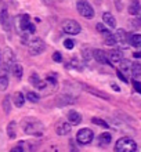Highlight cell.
Masks as SVG:
<instances>
[{"label":"cell","mask_w":141,"mask_h":152,"mask_svg":"<svg viewBox=\"0 0 141 152\" xmlns=\"http://www.w3.org/2000/svg\"><path fill=\"white\" fill-rule=\"evenodd\" d=\"M22 127L26 134H33V136H40L43 132V123L36 119H25L22 122Z\"/></svg>","instance_id":"6da1fadb"},{"label":"cell","mask_w":141,"mask_h":152,"mask_svg":"<svg viewBox=\"0 0 141 152\" xmlns=\"http://www.w3.org/2000/svg\"><path fill=\"white\" fill-rule=\"evenodd\" d=\"M136 149H137V144L132 138H127V137L118 140L116 144H115V151L116 152H136Z\"/></svg>","instance_id":"7a4b0ae2"},{"label":"cell","mask_w":141,"mask_h":152,"mask_svg":"<svg viewBox=\"0 0 141 152\" xmlns=\"http://www.w3.org/2000/svg\"><path fill=\"white\" fill-rule=\"evenodd\" d=\"M28 47H29V53L32 56H39V54L45 51L46 44L40 37H33V39H31L28 42Z\"/></svg>","instance_id":"3957f363"},{"label":"cell","mask_w":141,"mask_h":152,"mask_svg":"<svg viewBox=\"0 0 141 152\" xmlns=\"http://www.w3.org/2000/svg\"><path fill=\"white\" fill-rule=\"evenodd\" d=\"M76 8H77V12H79L83 18H86V20L94 18V10H93V7L90 6V3H87V1H83V0L77 1Z\"/></svg>","instance_id":"277c9868"},{"label":"cell","mask_w":141,"mask_h":152,"mask_svg":"<svg viewBox=\"0 0 141 152\" xmlns=\"http://www.w3.org/2000/svg\"><path fill=\"white\" fill-rule=\"evenodd\" d=\"M61 28L64 31L65 33H68V35H77V33H80V25L79 22L73 20H65L62 21V24H61Z\"/></svg>","instance_id":"5b68a950"},{"label":"cell","mask_w":141,"mask_h":152,"mask_svg":"<svg viewBox=\"0 0 141 152\" xmlns=\"http://www.w3.org/2000/svg\"><path fill=\"white\" fill-rule=\"evenodd\" d=\"M93 137H94L93 130H90V129H82V130L77 132L76 140H77V142L86 145V144H89V142L93 141Z\"/></svg>","instance_id":"8992f818"},{"label":"cell","mask_w":141,"mask_h":152,"mask_svg":"<svg viewBox=\"0 0 141 152\" xmlns=\"http://www.w3.org/2000/svg\"><path fill=\"white\" fill-rule=\"evenodd\" d=\"M0 24L6 31H10V28H11V17L8 15L7 10H3L0 12Z\"/></svg>","instance_id":"52a82bcc"},{"label":"cell","mask_w":141,"mask_h":152,"mask_svg":"<svg viewBox=\"0 0 141 152\" xmlns=\"http://www.w3.org/2000/svg\"><path fill=\"white\" fill-rule=\"evenodd\" d=\"M83 87H85L86 91H89L90 94H93V96L100 97V98H104V100H109V96L107 94V93L101 91V90H97V88L91 87V86H86V84H83Z\"/></svg>","instance_id":"ba28073f"},{"label":"cell","mask_w":141,"mask_h":152,"mask_svg":"<svg viewBox=\"0 0 141 152\" xmlns=\"http://www.w3.org/2000/svg\"><path fill=\"white\" fill-rule=\"evenodd\" d=\"M123 60V54H122L121 50H111L108 54V61L109 64L111 62H121Z\"/></svg>","instance_id":"9c48e42d"},{"label":"cell","mask_w":141,"mask_h":152,"mask_svg":"<svg viewBox=\"0 0 141 152\" xmlns=\"http://www.w3.org/2000/svg\"><path fill=\"white\" fill-rule=\"evenodd\" d=\"M93 57L96 58V61H98V62H100V64H109L108 56H107L102 50H94V51H93Z\"/></svg>","instance_id":"30bf717a"},{"label":"cell","mask_w":141,"mask_h":152,"mask_svg":"<svg viewBox=\"0 0 141 152\" xmlns=\"http://www.w3.org/2000/svg\"><path fill=\"white\" fill-rule=\"evenodd\" d=\"M75 98L69 96V94H61L58 98H57V105L58 107H64V105H68V104H72Z\"/></svg>","instance_id":"8fae6325"},{"label":"cell","mask_w":141,"mask_h":152,"mask_svg":"<svg viewBox=\"0 0 141 152\" xmlns=\"http://www.w3.org/2000/svg\"><path fill=\"white\" fill-rule=\"evenodd\" d=\"M71 130H72V127L66 122H62L57 126V134H60V136H66L68 133H71Z\"/></svg>","instance_id":"7c38bea8"},{"label":"cell","mask_w":141,"mask_h":152,"mask_svg":"<svg viewBox=\"0 0 141 152\" xmlns=\"http://www.w3.org/2000/svg\"><path fill=\"white\" fill-rule=\"evenodd\" d=\"M29 82H31V83H32L36 88H39V90H43V88L46 87V83L43 82V80L39 79V76H37L36 73L31 75V77H29Z\"/></svg>","instance_id":"4fadbf2b"},{"label":"cell","mask_w":141,"mask_h":152,"mask_svg":"<svg viewBox=\"0 0 141 152\" xmlns=\"http://www.w3.org/2000/svg\"><path fill=\"white\" fill-rule=\"evenodd\" d=\"M68 120H69V124H79L82 122V115L76 111H71L68 113Z\"/></svg>","instance_id":"5bb4252c"},{"label":"cell","mask_w":141,"mask_h":152,"mask_svg":"<svg viewBox=\"0 0 141 152\" xmlns=\"http://www.w3.org/2000/svg\"><path fill=\"white\" fill-rule=\"evenodd\" d=\"M102 20H104V22L108 25L109 28H116V20H115V17L111 12H104Z\"/></svg>","instance_id":"9a60e30c"},{"label":"cell","mask_w":141,"mask_h":152,"mask_svg":"<svg viewBox=\"0 0 141 152\" xmlns=\"http://www.w3.org/2000/svg\"><path fill=\"white\" fill-rule=\"evenodd\" d=\"M111 140H112V136L109 133H102V134H100V138H98V145L105 147L111 142Z\"/></svg>","instance_id":"2e32d148"},{"label":"cell","mask_w":141,"mask_h":152,"mask_svg":"<svg viewBox=\"0 0 141 152\" xmlns=\"http://www.w3.org/2000/svg\"><path fill=\"white\" fill-rule=\"evenodd\" d=\"M104 43L107 44V46H113V44H116V37H115V35L111 33V31L104 33Z\"/></svg>","instance_id":"e0dca14e"},{"label":"cell","mask_w":141,"mask_h":152,"mask_svg":"<svg viewBox=\"0 0 141 152\" xmlns=\"http://www.w3.org/2000/svg\"><path fill=\"white\" fill-rule=\"evenodd\" d=\"M29 25H31V22H29V15L24 14V15L20 18V28H21V31H22V32L28 31Z\"/></svg>","instance_id":"ac0fdd59"},{"label":"cell","mask_w":141,"mask_h":152,"mask_svg":"<svg viewBox=\"0 0 141 152\" xmlns=\"http://www.w3.org/2000/svg\"><path fill=\"white\" fill-rule=\"evenodd\" d=\"M11 72H12V75L15 76L17 79H21V77H22V73H24L22 65H20V64H12V66H11Z\"/></svg>","instance_id":"d6986e66"},{"label":"cell","mask_w":141,"mask_h":152,"mask_svg":"<svg viewBox=\"0 0 141 152\" xmlns=\"http://www.w3.org/2000/svg\"><path fill=\"white\" fill-rule=\"evenodd\" d=\"M12 100H14V104L17 105V107H22L24 105V102H25V97H24V94L22 93H20V91H17L15 94H14V97H12Z\"/></svg>","instance_id":"ffe728a7"},{"label":"cell","mask_w":141,"mask_h":152,"mask_svg":"<svg viewBox=\"0 0 141 152\" xmlns=\"http://www.w3.org/2000/svg\"><path fill=\"white\" fill-rule=\"evenodd\" d=\"M132 65L130 64V61L127 60H122L121 61V72H126V73H132Z\"/></svg>","instance_id":"44dd1931"},{"label":"cell","mask_w":141,"mask_h":152,"mask_svg":"<svg viewBox=\"0 0 141 152\" xmlns=\"http://www.w3.org/2000/svg\"><path fill=\"white\" fill-rule=\"evenodd\" d=\"M141 10V6L138 1H133V3L130 4V7H129V12L132 14V15H137L138 12H140Z\"/></svg>","instance_id":"7402d4cb"},{"label":"cell","mask_w":141,"mask_h":152,"mask_svg":"<svg viewBox=\"0 0 141 152\" xmlns=\"http://www.w3.org/2000/svg\"><path fill=\"white\" fill-rule=\"evenodd\" d=\"M15 122H10L7 126V134L10 138H15L17 137V133H15Z\"/></svg>","instance_id":"603a6c76"},{"label":"cell","mask_w":141,"mask_h":152,"mask_svg":"<svg viewBox=\"0 0 141 152\" xmlns=\"http://www.w3.org/2000/svg\"><path fill=\"white\" fill-rule=\"evenodd\" d=\"M130 44L136 48H141V35H133L130 37Z\"/></svg>","instance_id":"cb8c5ba5"},{"label":"cell","mask_w":141,"mask_h":152,"mask_svg":"<svg viewBox=\"0 0 141 152\" xmlns=\"http://www.w3.org/2000/svg\"><path fill=\"white\" fill-rule=\"evenodd\" d=\"M132 75H133L134 77H140L141 76V64L134 62V64L132 65Z\"/></svg>","instance_id":"d4e9b609"},{"label":"cell","mask_w":141,"mask_h":152,"mask_svg":"<svg viewBox=\"0 0 141 152\" xmlns=\"http://www.w3.org/2000/svg\"><path fill=\"white\" fill-rule=\"evenodd\" d=\"M82 56H83L85 61H90L91 60V57H93V54H91V51H90V48L87 47V46H85L83 50H82Z\"/></svg>","instance_id":"484cf974"},{"label":"cell","mask_w":141,"mask_h":152,"mask_svg":"<svg viewBox=\"0 0 141 152\" xmlns=\"http://www.w3.org/2000/svg\"><path fill=\"white\" fill-rule=\"evenodd\" d=\"M3 109L6 113H10L11 111V107H10V97H4L3 100Z\"/></svg>","instance_id":"4316f807"},{"label":"cell","mask_w":141,"mask_h":152,"mask_svg":"<svg viewBox=\"0 0 141 152\" xmlns=\"http://www.w3.org/2000/svg\"><path fill=\"white\" fill-rule=\"evenodd\" d=\"M7 87H8L7 76H0V90H6Z\"/></svg>","instance_id":"83f0119b"},{"label":"cell","mask_w":141,"mask_h":152,"mask_svg":"<svg viewBox=\"0 0 141 152\" xmlns=\"http://www.w3.org/2000/svg\"><path fill=\"white\" fill-rule=\"evenodd\" d=\"M93 123L98 124V126H101V127H104V129H108V123L104 122L102 119H98V118H93Z\"/></svg>","instance_id":"f1b7e54d"},{"label":"cell","mask_w":141,"mask_h":152,"mask_svg":"<svg viewBox=\"0 0 141 152\" xmlns=\"http://www.w3.org/2000/svg\"><path fill=\"white\" fill-rule=\"evenodd\" d=\"M115 37H116V42H125V40H126V33H125V31L119 29Z\"/></svg>","instance_id":"f546056e"},{"label":"cell","mask_w":141,"mask_h":152,"mask_svg":"<svg viewBox=\"0 0 141 152\" xmlns=\"http://www.w3.org/2000/svg\"><path fill=\"white\" fill-rule=\"evenodd\" d=\"M28 100L31 102H37L39 101V96H37L36 93H28Z\"/></svg>","instance_id":"4dcf8cb0"},{"label":"cell","mask_w":141,"mask_h":152,"mask_svg":"<svg viewBox=\"0 0 141 152\" xmlns=\"http://www.w3.org/2000/svg\"><path fill=\"white\" fill-rule=\"evenodd\" d=\"M64 46H65V48H66V50H72L73 46H75V43H73L72 39H66L64 42Z\"/></svg>","instance_id":"1f68e13d"},{"label":"cell","mask_w":141,"mask_h":152,"mask_svg":"<svg viewBox=\"0 0 141 152\" xmlns=\"http://www.w3.org/2000/svg\"><path fill=\"white\" fill-rule=\"evenodd\" d=\"M96 28H97V31H98V32H101L102 35H104L105 32H108V31H109V29H107V28L104 26V24H100V22L96 25Z\"/></svg>","instance_id":"d6a6232c"},{"label":"cell","mask_w":141,"mask_h":152,"mask_svg":"<svg viewBox=\"0 0 141 152\" xmlns=\"http://www.w3.org/2000/svg\"><path fill=\"white\" fill-rule=\"evenodd\" d=\"M53 60L56 61V62H61V61H62V57H61L60 53H54V54H53Z\"/></svg>","instance_id":"836d02e7"},{"label":"cell","mask_w":141,"mask_h":152,"mask_svg":"<svg viewBox=\"0 0 141 152\" xmlns=\"http://www.w3.org/2000/svg\"><path fill=\"white\" fill-rule=\"evenodd\" d=\"M133 86H134V88H136V90H137V91L141 94V83H140V82L134 80V82H133Z\"/></svg>","instance_id":"e575fe53"},{"label":"cell","mask_w":141,"mask_h":152,"mask_svg":"<svg viewBox=\"0 0 141 152\" xmlns=\"http://www.w3.org/2000/svg\"><path fill=\"white\" fill-rule=\"evenodd\" d=\"M118 77H119V79H121V80H123L125 83H127V77H125V75H123V73H122L121 71L118 72Z\"/></svg>","instance_id":"d590c367"},{"label":"cell","mask_w":141,"mask_h":152,"mask_svg":"<svg viewBox=\"0 0 141 152\" xmlns=\"http://www.w3.org/2000/svg\"><path fill=\"white\" fill-rule=\"evenodd\" d=\"M35 31H36V28H35V25L31 24V25H29V28H28V32H29V33H35Z\"/></svg>","instance_id":"8d00e7d4"},{"label":"cell","mask_w":141,"mask_h":152,"mask_svg":"<svg viewBox=\"0 0 141 152\" xmlns=\"http://www.w3.org/2000/svg\"><path fill=\"white\" fill-rule=\"evenodd\" d=\"M22 151H24V149L21 148V147H15V148H12L10 152H22Z\"/></svg>","instance_id":"74e56055"},{"label":"cell","mask_w":141,"mask_h":152,"mask_svg":"<svg viewBox=\"0 0 141 152\" xmlns=\"http://www.w3.org/2000/svg\"><path fill=\"white\" fill-rule=\"evenodd\" d=\"M115 4L118 6V10H122V8H123V6H122L121 1H115Z\"/></svg>","instance_id":"f35d334b"},{"label":"cell","mask_w":141,"mask_h":152,"mask_svg":"<svg viewBox=\"0 0 141 152\" xmlns=\"http://www.w3.org/2000/svg\"><path fill=\"white\" fill-rule=\"evenodd\" d=\"M112 88H113V90H116V91H119V87H118V86H115V84L112 86Z\"/></svg>","instance_id":"ab89813d"}]
</instances>
